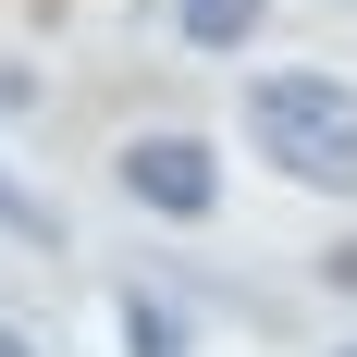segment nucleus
Here are the masks:
<instances>
[{"label": "nucleus", "instance_id": "obj_1", "mask_svg": "<svg viewBox=\"0 0 357 357\" xmlns=\"http://www.w3.org/2000/svg\"><path fill=\"white\" fill-rule=\"evenodd\" d=\"M345 123H357V86L321 74V62H284V74H259V86H247V136H259L271 173H296V160H308L321 136H345Z\"/></svg>", "mask_w": 357, "mask_h": 357}, {"label": "nucleus", "instance_id": "obj_2", "mask_svg": "<svg viewBox=\"0 0 357 357\" xmlns=\"http://www.w3.org/2000/svg\"><path fill=\"white\" fill-rule=\"evenodd\" d=\"M111 173H123V197L160 210V222H210L222 210V148L210 136H173V123H160V136H123Z\"/></svg>", "mask_w": 357, "mask_h": 357}, {"label": "nucleus", "instance_id": "obj_3", "mask_svg": "<svg viewBox=\"0 0 357 357\" xmlns=\"http://www.w3.org/2000/svg\"><path fill=\"white\" fill-rule=\"evenodd\" d=\"M259 13H271V0H173L185 50H247V37H259Z\"/></svg>", "mask_w": 357, "mask_h": 357}, {"label": "nucleus", "instance_id": "obj_4", "mask_svg": "<svg viewBox=\"0 0 357 357\" xmlns=\"http://www.w3.org/2000/svg\"><path fill=\"white\" fill-rule=\"evenodd\" d=\"M111 321H123V357H185V321H173L148 284H123V296H111Z\"/></svg>", "mask_w": 357, "mask_h": 357}, {"label": "nucleus", "instance_id": "obj_5", "mask_svg": "<svg viewBox=\"0 0 357 357\" xmlns=\"http://www.w3.org/2000/svg\"><path fill=\"white\" fill-rule=\"evenodd\" d=\"M0 234H13V247H37V259H62V210H50L37 185H13V173H0Z\"/></svg>", "mask_w": 357, "mask_h": 357}, {"label": "nucleus", "instance_id": "obj_6", "mask_svg": "<svg viewBox=\"0 0 357 357\" xmlns=\"http://www.w3.org/2000/svg\"><path fill=\"white\" fill-rule=\"evenodd\" d=\"M321 284H333V296H357V234H345V247H321Z\"/></svg>", "mask_w": 357, "mask_h": 357}, {"label": "nucleus", "instance_id": "obj_7", "mask_svg": "<svg viewBox=\"0 0 357 357\" xmlns=\"http://www.w3.org/2000/svg\"><path fill=\"white\" fill-rule=\"evenodd\" d=\"M0 357H37V333H13V321H0Z\"/></svg>", "mask_w": 357, "mask_h": 357}, {"label": "nucleus", "instance_id": "obj_8", "mask_svg": "<svg viewBox=\"0 0 357 357\" xmlns=\"http://www.w3.org/2000/svg\"><path fill=\"white\" fill-rule=\"evenodd\" d=\"M345 357H357V345H345Z\"/></svg>", "mask_w": 357, "mask_h": 357}]
</instances>
